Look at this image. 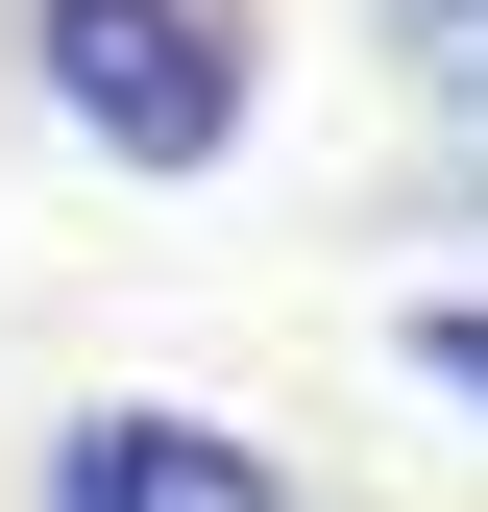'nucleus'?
Returning <instances> with one entry per match:
<instances>
[{
    "mask_svg": "<svg viewBox=\"0 0 488 512\" xmlns=\"http://www.w3.org/2000/svg\"><path fill=\"white\" fill-rule=\"evenodd\" d=\"M25 74L122 171H220L244 147V25H220V0H25Z\"/></svg>",
    "mask_w": 488,
    "mask_h": 512,
    "instance_id": "nucleus-1",
    "label": "nucleus"
},
{
    "mask_svg": "<svg viewBox=\"0 0 488 512\" xmlns=\"http://www.w3.org/2000/svg\"><path fill=\"white\" fill-rule=\"evenodd\" d=\"M49 512H293V464L220 439V415H74L49 439Z\"/></svg>",
    "mask_w": 488,
    "mask_h": 512,
    "instance_id": "nucleus-2",
    "label": "nucleus"
},
{
    "mask_svg": "<svg viewBox=\"0 0 488 512\" xmlns=\"http://www.w3.org/2000/svg\"><path fill=\"white\" fill-rule=\"evenodd\" d=\"M391 342H415V391H464V415H488V293H415Z\"/></svg>",
    "mask_w": 488,
    "mask_h": 512,
    "instance_id": "nucleus-3",
    "label": "nucleus"
},
{
    "mask_svg": "<svg viewBox=\"0 0 488 512\" xmlns=\"http://www.w3.org/2000/svg\"><path fill=\"white\" fill-rule=\"evenodd\" d=\"M391 49H415L440 98H488V0H391Z\"/></svg>",
    "mask_w": 488,
    "mask_h": 512,
    "instance_id": "nucleus-4",
    "label": "nucleus"
}]
</instances>
